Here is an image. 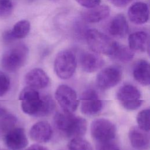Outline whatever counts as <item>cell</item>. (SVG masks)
Here are the masks:
<instances>
[{
    "label": "cell",
    "mask_w": 150,
    "mask_h": 150,
    "mask_svg": "<svg viewBox=\"0 0 150 150\" xmlns=\"http://www.w3.org/2000/svg\"><path fill=\"white\" fill-rule=\"evenodd\" d=\"M55 98L63 111L73 112L79 105V102L76 92L66 84L60 85L56 90Z\"/></svg>",
    "instance_id": "obj_8"
},
{
    "label": "cell",
    "mask_w": 150,
    "mask_h": 150,
    "mask_svg": "<svg viewBox=\"0 0 150 150\" xmlns=\"http://www.w3.org/2000/svg\"><path fill=\"white\" fill-rule=\"evenodd\" d=\"M80 100V110L83 114L93 116L101 111L103 103L94 90L88 88L84 91Z\"/></svg>",
    "instance_id": "obj_9"
},
{
    "label": "cell",
    "mask_w": 150,
    "mask_h": 150,
    "mask_svg": "<svg viewBox=\"0 0 150 150\" xmlns=\"http://www.w3.org/2000/svg\"><path fill=\"white\" fill-rule=\"evenodd\" d=\"M79 62L82 69L87 73H93L101 68L104 61L98 53L84 52L81 53Z\"/></svg>",
    "instance_id": "obj_13"
},
{
    "label": "cell",
    "mask_w": 150,
    "mask_h": 150,
    "mask_svg": "<svg viewBox=\"0 0 150 150\" xmlns=\"http://www.w3.org/2000/svg\"><path fill=\"white\" fill-rule=\"evenodd\" d=\"M5 109H4V108L3 107H2L1 106V105H0V115L5 111Z\"/></svg>",
    "instance_id": "obj_33"
},
{
    "label": "cell",
    "mask_w": 150,
    "mask_h": 150,
    "mask_svg": "<svg viewBox=\"0 0 150 150\" xmlns=\"http://www.w3.org/2000/svg\"><path fill=\"white\" fill-rule=\"evenodd\" d=\"M76 67V57L72 51L63 50L56 55L54 62V70L59 78L63 80L70 79L74 74Z\"/></svg>",
    "instance_id": "obj_5"
},
{
    "label": "cell",
    "mask_w": 150,
    "mask_h": 150,
    "mask_svg": "<svg viewBox=\"0 0 150 150\" xmlns=\"http://www.w3.org/2000/svg\"><path fill=\"white\" fill-rule=\"evenodd\" d=\"M11 86V80L9 76L4 71L0 70V97L5 95Z\"/></svg>",
    "instance_id": "obj_26"
},
{
    "label": "cell",
    "mask_w": 150,
    "mask_h": 150,
    "mask_svg": "<svg viewBox=\"0 0 150 150\" xmlns=\"http://www.w3.org/2000/svg\"><path fill=\"white\" fill-rule=\"evenodd\" d=\"M122 70L117 66H110L102 69L97 75L96 83L102 90H107L116 86L121 80Z\"/></svg>",
    "instance_id": "obj_10"
},
{
    "label": "cell",
    "mask_w": 150,
    "mask_h": 150,
    "mask_svg": "<svg viewBox=\"0 0 150 150\" xmlns=\"http://www.w3.org/2000/svg\"><path fill=\"white\" fill-rule=\"evenodd\" d=\"M69 150H93L91 144L81 138L71 139L68 144Z\"/></svg>",
    "instance_id": "obj_24"
},
{
    "label": "cell",
    "mask_w": 150,
    "mask_h": 150,
    "mask_svg": "<svg viewBox=\"0 0 150 150\" xmlns=\"http://www.w3.org/2000/svg\"><path fill=\"white\" fill-rule=\"evenodd\" d=\"M2 40L4 44L8 45L12 43L15 39L11 34V30H8L4 32L2 34Z\"/></svg>",
    "instance_id": "obj_30"
},
{
    "label": "cell",
    "mask_w": 150,
    "mask_h": 150,
    "mask_svg": "<svg viewBox=\"0 0 150 150\" xmlns=\"http://www.w3.org/2000/svg\"><path fill=\"white\" fill-rule=\"evenodd\" d=\"M4 142L11 150H21L28 144V140L23 128L13 127L4 135Z\"/></svg>",
    "instance_id": "obj_11"
},
{
    "label": "cell",
    "mask_w": 150,
    "mask_h": 150,
    "mask_svg": "<svg viewBox=\"0 0 150 150\" xmlns=\"http://www.w3.org/2000/svg\"><path fill=\"white\" fill-rule=\"evenodd\" d=\"M110 8L105 5H99L94 8L86 9L81 13L83 19L88 23H98L106 19L110 15Z\"/></svg>",
    "instance_id": "obj_18"
},
{
    "label": "cell",
    "mask_w": 150,
    "mask_h": 150,
    "mask_svg": "<svg viewBox=\"0 0 150 150\" xmlns=\"http://www.w3.org/2000/svg\"><path fill=\"white\" fill-rule=\"evenodd\" d=\"M16 122V117L5 110L0 115V131L5 134L7 131L15 127Z\"/></svg>",
    "instance_id": "obj_23"
},
{
    "label": "cell",
    "mask_w": 150,
    "mask_h": 150,
    "mask_svg": "<svg viewBox=\"0 0 150 150\" xmlns=\"http://www.w3.org/2000/svg\"><path fill=\"white\" fill-rule=\"evenodd\" d=\"M134 52L128 46L117 43L112 56L114 59L122 62H127L132 59Z\"/></svg>",
    "instance_id": "obj_21"
},
{
    "label": "cell",
    "mask_w": 150,
    "mask_h": 150,
    "mask_svg": "<svg viewBox=\"0 0 150 150\" xmlns=\"http://www.w3.org/2000/svg\"><path fill=\"white\" fill-rule=\"evenodd\" d=\"M129 31V26L125 16L118 14L110 21L108 26L109 34L117 38H124Z\"/></svg>",
    "instance_id": "obj_17"
},
{
    "label": "cell",
    "mask_w": 150,
    "mask_h": 150,
    "mask_svg": "<svg viewBox=\"0 0 150 150\" xmlns=\"http://www.w3.org/2000/svg\"><path fill=\"white\" fill-rule=\"evenodd\" d=\"M13 9L11 0H0V17L7 18L11 15Z\"/></svg>",
    "instance_id": "obj_27"
},
{
    "label": "cell",
    "mask_w": 150,
    "mask_h": 150,
    "mask_svg": "<svg viewBox=\"0 0 150 150\" xmlns=\"http://www.w3.org/2000/svg\"><path fill=\"white\" fill-rule=\"evenodd\" d=\"M26 150H47V149L43 146L39 144H33L28 147Z\"/></svg>",
    "instance_id": "obj_32"
},
{
    "label": "cell",
    "mask_w": 150,
    "mask_h": 150,
    "mask_svg": "<svg viewBox=\"0 0 150 150\" xmlns=\"http://www.w3.org/2000/svg\"><path fill=\"white\" fill-rule=\"evenodd\" d=\"M54 122L59 132L71 139L82 137L87 128V123L84 118L63 111L55 115Z\"/></svg>",
    "instance_id": "obj_2"
},
{
    "label": "cell",
    "mask_w": 150,
    "mask_h": 150,
    "mask_svg": "<svg viewBox=\"0 0 150 150\" xmlns=\"http://www.w3.org/2000/svg\"><path fill=\"white\" fill-rule=\"evenodd\" d=\"M135 80L139 84L148 86L150 83V67L148 62L141 59L138 60L134 66L132 70Z\"/></svg>",
    "instance_id": "obj_20"
},
{
    "label": "cell",
    "mask_w": 150,
    "mask_h": 150,
    "mask_svg": "<svg viewBox=\"0 0 150 150\" xmlns=\"http://www.w3.org/2000/svg\"><path fill=\"white\" fill-rule=\"evenodd\" d=\"M149 8L143 2H136L132 4L128 10V16L129 21L136 25L146 23L149 19Z\"/></svg>",
    "instance_id": "obj_14"
},
{
    "label": "cell",
    "mask_w": 150,
    "mask_h": 150,
    "mask_svg": "<svg viewBox=\"0 0 150 150\" xmlns=\"http://www.w3.org/2000/svg\"><path fill=\"white\" fill-rule=\"evenodd\" d=\"M28 54L29 49L25 44L16 45L3 53L1 59V66L8 71H16L25 64Z\"/></svg>",
    "instance_id": "obj_3"
},
{
    "label": "cell",
    "mask_w": 150,
    "mask_h": 150,
    "mask_svg": "<svg viewBox=\"0 0 150 150\" xmlns=\"http://www.w3.org/2000/svg\"><path fill=\"white\" fill-rule=\"evenodd\" d=\"M98 150H120L118 145L111 141L101 143Z\"/></svg>",
    "instance_id": "obj_29"
},
{
    "label": "cell",
    "mask_w": 150,
    "mask_h": 150,
    "mask_svg": "<svg viewBox=\"0 0 150 150\" xmlns=\"http://www.w3.org/2000/svg\"><path fill=\"white\" fill-rule=\"evenodd\" d=\"M21 108L25 114L34 117H45L50 114L55 108V103L49 95L40 94L36 89L26 87L19 96Z\"/></svg>",
    "instance_id": "obj_1"
},
{
    "label": "cell",
    "mask_w": 150,
    "mask_h": 150,
    "mask_svg": "<svg viewBox=\"0 0 150 150\" xmlns=\"http://www.w3.org/2000/svg\"><path fill=\"white\" fill-rule=\"evenodd\" d=\"M30 29V23L26 19H22L17 22L11 30V34L13 38L21 39L25 38L29 33Z\"/></svg>",
    "instance_id": "obj_22"
},
{
    "label": "cell",
    "mask_w": 150,
    "mask_h": 150,
    "mask_svg": "<svg viewBox=\"0 0 150 150\" xmlns=\"http://www.w3.org/2000/svg\"><path fill=\"white\" fill-rule=\"evenodd\" d=\"M25 81L28 87L37 90L46 88L49 84L50 79L43 70L35 68L26 73Z\"/></svg>",
    "instance_id": "obj_12"
},
{
    "label": "cell",
    "mask_w": 150,
    "mask_h": 150,
    "mask_svg": "<svg viewBox=\"0 0 150 150\" xmlns=\"http://www.w3.org/2000/svg\"><path fill=\"white\" fill-rule=\"evenodd\" d=\"M149 109H145L141 111L137 117L138 127L141 129L149 132Z\"/></svg>",
    "instance_id": "obj_25"
},
{
    "label": "cell",
    "mask_w": 150,
    "mask_h": 150,
    "mask_svg": "<svg viewBox=\"0 0 150 150\" xmlns=\"http://www.w3.org/2000/svg\"><path fill=\"white\" fill-rule=\"evenodd\" d=\"M117 98L121 105L126 110H135L142 103L140 91L132 84L121 86L117 93Z\"/></svg>",
    "instance_id": "obj_6"
},
{
    "label": "cell",
    "mask_w": 150,
    "mask_h": 150,
    "mask_svg": "<svg viewBox=\"0 0 150 150\" xmlns=\"http://www.w3.org/2000/svg\"><path fill=\"white\" fill-rule=\"evenodd\" d=\"M0 150H5V149H0Z\"/></svg>",
    "instance_id": "obj_34"
},
{
    "label": "cell",
    "mask_w": 150,
    "mask_h": 150,
    "mask_svg": "<svg viewBox=\"0 0 150 150\" xmlns=\"http://www.w3.org/2000/svg\"><path fill=\"white\" fill-rule=\"evenodd\" d=\"M128 41V47L134 52H145L149 50V36L145 31L133 32L129 35Z\"/></svg>",
    "instance_id": "obj_19"
},
{
    "label": "cell",
    "mask_w": 150,
    "mask_h": 150,
    "mask_svg": "<svg viewBox=\"0 0 150 150\" xmlns=\"http://www.w3.org/2000/svg\"><path fill=\"white\" fill-rule=\"evenodd\" d=\"M92 137L100 143L111 141L116 135V127L111 121L105 118H98L93 121L90 126Z\"/></svg>",
    "instance_id": "obj_7"
},
{
    "label": "cell",
    "mask_w": 150,
    "mask_h": 150,
    "mask_svg": "<svg viewBox=\"0 0 150 150\" xmlns=\"http://www.w3.org/2000/svg\"><path fill=\"white\" fill-rule=\"evenodd\" d=\"M29 136L33 141L36 142H47L52 136V127L46 121L37 122L30 128Z\"/></svg>",
    "instance_id": "obj_15"
},
{
    "label": "cell",
    "mask_w": 150,
    "mask_h": 150,
    "mask_svg": "<svg viewBox=\"0 0 150 150\" xmlns=\"http://www.w3.org/2000/svg\"><path fill=\"white\" fill-rule=\"evenodd\" d=\"M112 4L117 7H124L128 5L132 0H108Z\"/></svg>",
    "instance_id": "obj_31"
},
{
    "label": "cell",
    "mask_w": 150,
    "mask_h": 150,
    "mask_svg": "<svg viewBox=\"0 0 150 150\" xmlns=\"http://www.w3.org/2000/svg\"><path fill=\"white\" fill-rule=\"evenodd\" d=\"M128 137L131 145L137 150H147L149 147V136L148 132L145 131L138 127L130 128Z\"/></svg>",
    "instance_id": "obj_16"
},
{
    "label": "cell",
    "mask_w": 150,
    "mask_h": 150,
    "mask_svg": "<svg viewBox=\"0 0 150 150\" xmlns=\"http://www.w3.org/2000/svg\"><path fill=\"white\" fill-rule=\"evenodd\" d=\"M81 6L88 9L99 5L101 0H75Z\"/></svg>",
    "instance_id": "obj_28"
},
{
    "label": "cell",
    "mask_w": 150,
    "mask_h": 150,
    "mask_svg": "<svg viewBox=\"0 0 150 150\" xmlns=\"http://www.w3.org/2000/svg\"><path fill=\"white\" fill-rule=\"evenodd\" d=\"M86 39L90 49L94 53L111 56L118 42L101 32L91 29L86 33Z\"/></svg>",
    "instance_id": "obj_4"
}]
</instances>
